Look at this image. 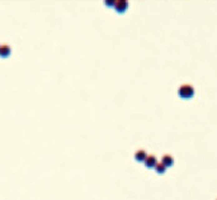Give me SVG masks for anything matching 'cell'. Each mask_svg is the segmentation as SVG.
I'll return each instance as SVG.
<instances>
[{
  "label": "cell",
  "mask_w": 217,
  "mask_h": 200,
  "mask_svg": "<svg viewBox=\"0 0 217 200\" xmlns=\"http://www.w3.org/2000/svg\"><path fill=\"white\" fill-rule=\"evenodd\" d=\"M178 94L182 99H192L194 95V88L190 84H183L178 89Z\"/></svg>",
  "instance_id": "obj_1"
},
{
  "label": "cell",
  "mask_w": 217,
  "mask_h": 200,
  "mask_svg": "<svg viewBox=\"0 0 217 200\" xmlns=\"http://www.w3.org/2000/svg\"><path fill=\"white\" fill-rule=\"evenodd\" d=\"M128 8V3L126 2V0H117V2L114 3V9L117 10V13H125Z\"/></svg>",
  "instance_id": "obj_2"
},
{
  "label": "cell",
  "mask_w": 217,
  "mask_h": 200,
  "mask_svg": "<svg viewBox=\"0 0 217 200\" xmlns=\"http://www.w3.org/2000/svg\"><path fill=\"white\" fill-rule=\"evenodd\" d=\"M144 164H145V166H146L147 169H152V167H155V165L157 164L156 157H155L154 155H147V157L145 158V161H144Z\"/></svg>",
  "instance_id": "obj_3"
},
{
  "label": "cell",
  "mask_w": 217,
  "mask_h": 200,
  "mask_svg": "<svg viewBox=\"0 0 217 200\" xmlns=\"http://www.w3.org/2000/svg\"><path fill=\"white\" fill-rule=\"evenodd\" d=\"M12 53V48L8 46V45H0V57L3 58H7L8 56H10Z\"/></svg>",
  "instance_id": "obj_4"
},
{
  "label": "cell",
  "mask_w": 217,
  "mask_h": 200,
  "mask_svg": "<svg viewBox=\"0 0 217 200\" xmlns=\"http://www.w3.org/2000/svg\"><path fill=\"white\" fill-rule=\"evenodd\" d=\"M161 164H163L165 167H170V166H173V164H174V158H173L170 155H164L163 158H161Z\"/></svg>",
  "instance_id": "obj_5"
},
{
  "label": "cell",
  "mask_w": 217,
  "mask_h": 200,
  "mask_svg": "<svg viewBox=\"0 0 217 200\" xmlns=\"http://www.w3.org/2000/svg\"><path fill=\"white\" fill-rule=\"evenodd\" d=\"M146 157H147V153L144 150H139V151H136V153H135V160H136V161H139V162H144Z\"/></svg>",
  "instance_id": "obj_6"
},
{
  "label": "cell",
  "mask_w": 217,
  "mask_h": 200,
  "mask_svg": "<svg viewBox=\"0 0 217 200\" xmlns=\"http://www.w3.org/2000/svg\"><path fill=\"white\" fill-rule=\"evenodd\" d=\"M154 169H155V171H156L157 174H164V172H165V170H166V167H165V166H164L161 162H157V164L155 165V167H154Z\"/></svg>",
  "instance_id": "obj_7"
},
{
  "label": "cell",
  "mask_w": 217,
  "mask_h": 200,
  "mask_svg": "<svg viewBox=\"0 0 217 200\" xmlns=\"http://www.w3.org/2000/svg\"><path fill=\"white\" fill-rule=\"evenodd\" d=\"M114 3H116V2H106V4H107L108 7H111V5L114 7Z\"/></svg>",
  "instance_id": "obj_8"
}]
</instances>
